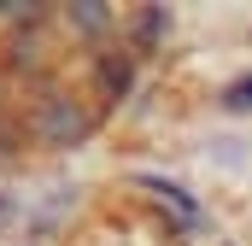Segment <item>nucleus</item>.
I'll return each mask as SVG.
<instances>
[]
</instances>
